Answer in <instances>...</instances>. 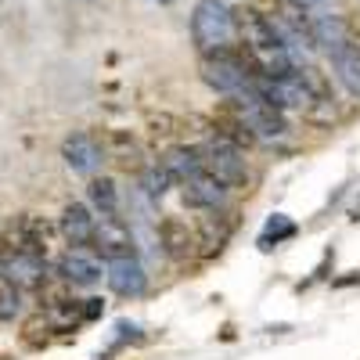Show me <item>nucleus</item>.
I'll list each match as a JSON object with an SVG mask.
<instances>
[{
	"instance_id": "21",
	"label": "nucleus",
	"mask_w": 360,
	"mask_h": 360,
	"mask_svg": "<svg viewBox=\"0 0 360 360\" xmlns=\"http://www.w3.org/2000/svg\"><path fill=\"white\" fill-rule=\"evenodd\" d=\"M356 281H360V270H353L349 278H339V281H335V288H346V285H356Z\"/></svg>"
},
{
	"instance_id": "10",
	"label": "nucleus",
	"mask_w": 360,
	"mask_h": 360,
	"mask_svg": "<svg viewBox=\"0 0 360 360\" xmlns=\"http://www.w3.org/2000/svg\"><path fill=\"white\" fill-rule=\"evenodd\" d=\"M159 245L169 259L176 263H184L198 252V227H188V220H180V217H162L159 220Z\"/></svg>"
},
{
	"instance_id": "1",
	"label": "nucleus",
	"mask_w": 360,
	"mask_h": 360,
	"mask_svg": "<svg viewBox=\"0 0 360 360\" xmlns=\"http://www.w3.org/2000/svg\"><path fill=\"white\" fill-rule=\"evenodd\" d=\"M202 83L209 90H217L220 98L227 101H242V98H252L256 94V65L249 62L245 51H220V54H202Z\"/></svg>"
},
{
	"instance_id": "7",
	"label": "nucleus",
	"mask_w": 360,
	"mask_h": 360,
	"mask_svg": "<svg viewBox=\"0 0 360 360\" xmlns=\"http://www.w3.org/2000/svg\"><path fill=\"white\" fill-rule=\"evenodd\" d=\"M62 159H65V166H69L72 173H79V176H86V180L98 176V169H101V162H105L101 137L90 134V130L69 134L65 144H62Z\"/></svg>"
},
{
	"instance_id": "3",
	"label": "nucleus",
	"mask_w": 360,
	"mask_h": 360,
	"mask_svg": "<svg viewBox=\"0 0 360 360\" xmlns=\"http://www.w3.org/2000/svg\"><path fill=\"white\" fill-rule=\"evenodd\" d=\"M198 148L202 155V169L213 173L217 180H224L227 188H245L249 184V162H245V152L238 148L234 141H227L224 134H209Z\"/></svg>"
},
{
	"instance_id": "16",
	"label": "nucleus",
	"mask_w": 360,
	"mask_h": 360,
	"mask_svg": "<svg viewBox=\"0 0 360 360\" xmlns=\"http://www.w3.org/2000/svg\"><path fill=\"white\" fill-rule=\"evenodd\" d=\"M86 198H90V209H98L101 217L119 213V188H115V180H112V176H90Z\"/></svg>"
},
{
	"instance_id": "6",
	"label": "nucleus",
	"mask_w": 360,
	"mask_h": 360,
	"mask_svg": "<svg viewBox=\"0 0 360 360\" xmlns=\"http://www.w3.org/2000/svg\"><path fill=\"white\" fill-rule=\"evenodd\" d=\"M90 249H94L105 263L112 259H127L137 256V242H134V231L127 227V220H119V213L101 217L94 227V238H90Z\"/></svg>"
},
{
	"instance_id": "9",
	"label": "nucleus",
	"mask_w": 360,
	"mask_h": 360,
	"mask_svg": "<svg viewBox=\"0 0 360 360\" xmlns=\"http://www.w3.org/2000/svg\"><path fill=\"white\" fill-rule=\"evenodd\" d=\"M180 195H184V205L198 209V213H213V209H224L227 205V195L231 188L224 184V180H217L213 173H195L188 176L184 184H180Z\"/></svg>"
},
{
	"instance_id": "15",
	"label": "nucleus",
	"mask_w": 360,
	"mask_h": 360,
	"mask_svg": "<svg viewBox=\"0 0 360 360\" xmlns=\"http://www.w3.org/2000/svg\"><path fill=\"white\" fill-rule=\"evenodd\" d=\"M231 227H234V220L224 213V209H213V213L198 224V242L205 245V252L224 249V242L231 238Z\"/></svg>"
},
{
	"instance_id": "2",
	"label": "nucleus",
	"mask_w": 360,
	"mask_h": 360,
	"mask_svg": "<svg viewBox=\"0 0 360 360\" xmlns=\"http://www.w3.org/2000/svg\"><path fill=\"white\" fill-rule=\"evenodd\" d=\"M191 40L198 54H220L238 47V18L224 0H198L191 11Z\"/></svg>"
},
{
	"instance_id": "11",
	"label": "nucleus",
	"mask_w": 360,
	"mask_h": 360,
	"mask_svg": "<svg viewBox=\"0 0 360 360\" xmlns=\"http://www.w3.org/2000/svg\"><path fill=\"white\" fill-rule=\"evenodd\" d=\"M105 281L115 295L123 299H141L148 292V270L137 256H127V259H112L108 270H105Z\"/></svg>"
},
{
	"instance_id": "17",
	"label": "nucleus",
	"mask_w": 360,
	"mask_h": 360,
	"mask_svg": "<svg viewBox=\"0 0 360 360\" xmlns=\"http://www.w3.org/2000/svg\"><path fill=\"white\" fill-rule=\"evenodd\" d=\"M169 188H173V176L166 173V166L159 162V166H144L141 169V195L148 198V202H162L166 195H169Z\"/></svg>"
},
{
	"instance_id": "18",
	"label": "nucleus",
	"mask_w": 360,
	"mask_h": 360,
	"mask_svg": "<svg viewBox=\"0 0 360 360\" xmlns=\"http://www.w3.org/2000/svg\"><path fill=\"white\" fill-rule=\"evenodd\" d=\"M292 234H295V224H292L285 213H274V217L266 220V227H263V234H259L256 245L266 252V249H274L278 242H285V238H292Z\"/></svg>"
},
{
	"instance_id": "19",
	"label": "nucleus",
	"mask_w": 360,
	"mask_h": 360,
	"mask_svg": "<svg viewBox=\"0 0 360 360\" xmlns=\"http://www.w3.org/2000/svg\"><path fill=\"white\" fill-rule=\"evenodd\" d=\"M22 314V288L0 274V321H15Z\"/></svg>"
},
{
	"instance_id": "13",
	"label": "nucleus",
	"mask_w": 360,
	"mask_h": 360,
	"mask_svg": "<svg viewBox=\"0 0 360 360\" xmlns=\"http://www.w3.org/2000/svg\"><path fill=\"white\" fill-rule=\"evenodd\" d=\"M94 227H98V217L90 213V205H83V202H69L62 209V217H58V231H62V238L69 245H90Z\"/></svg>"
},
{
	"instance_id": "20",
	"label": "nucleus",
	"mask_w": 360,
	"mask_h": 360,
	"mask_svg": "<svg viewBox=\"0 0 360 360\" xmlns=\"http://www.w3.org/2000/svg\"><path fill=\"white\" fill-rule=\"evenodd\" d=\"M295 8H303V11H317V8H324L328 0H292Z\"/></svg>"
},
{
	"instance_id": "4",
	"label": "nucleus",
	"mask_w": 360,
	"mask_h": 360,
	"mask_svg": "<svg viewBox=\"0 0 360 360\" xmlns=\"http://www.w3.org/2000/svg\"><path fill=\"white\" fill-rule=\"evenodd\" d=\"M238 119L245 123V130L252 134V141L259 144H281L288 141V119L281 108H274L266 98H259V90L252 98H242V101H231Z\"/></svg>"
},
{
	"instance_id": "5",
	"label": "nucleus",
	"mask_w": 360,
	"mask_h": 360,
	"mask_svg": "<svg viewBox=\"0 0 360 360\" xmlns=\"http://www.w3.org/2000/svg\"><path fill=\"white\" fill-rule=\"evenodd\" d=\"M54 274L72 288H94L105 274V266H101V256L90 245H69L62 256H58Z\"/></svg>"
},
{
	"instance_id": "14",
	"label": "nucleus",
	"mask_w": 360,
	"mask_h": 360,
	"mask_svg": "<svg viewBox=\"0 0 360 360\" xmlns=\"http://www.w3.org/2000/svg\"><path fill=\"white\" fill-rule=\"evenodd\" d=\"M162 166L173 176V184H184L188 176L202 173V155H198L195 144H173L169 152L162 155Z\"/></svg>"
},
{
	"instance_id": "8",
	"label": "nucleus",
	"mask_w": 360,
	"mask_h": 360,
	"mask_svg": "<svg viewBox=\"0 0 360 360\" xmlns=\"http://www.w3.org/2000/svg\"><path fill=\"white\" fill-rule=\"evenodd\" d=\"M324 54H328V62H332V69H335V79L346 86V94L360 98V33L349 25L346 37L332 51H324Z\"/></svg>"
},
{
	"instance_id": "12",
	"label": "nucleus",
	"mask_w": 360,
	"mask_h": 360,
	"mask_svg": "<svg viewBox=\"0 0 360 360\" xmlns=\"http://www.w3.org/2000/svg\"><path fill=\"white\" fill-rule=\"evenodd\" d=\"M101 148H105V162H115L127 173H141L144 169V152L141 141L130 130H105L101 134Z\"/></svg>"
}]
</instances>
